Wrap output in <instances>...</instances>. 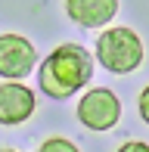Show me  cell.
I'll use <instances>...</instances> for the list:
<instances>
[{
	"label": "cell",
	"mask_w": 149,
	"mask_h": 152,
	"mask_svg": "<svg viewBox=\"0 0 149 152\" xmlns=\"http://www.w3.org/2000/svg\"><path fill=\"white\" fill-rule=\"evenodd\" d=\"M93 75V59L87 56L84 47L78 44H62L44 59L40 65V90L53 99L78 93Z\"/></svg>",
	"instance_id": "cell-1"
},
{
	"label": "cell",
	"mask_w": 149,
	"mask_h": 152,
	"mask_svg": "<svg viewBox=\"0 0 149 152\" xmlns=\"http://www.w3.org/2000/svg\"><path fill=\"white\" fill-rule=\"evenodd\" d=\"M37 152H81V149L74 146L72 140H65V137H50V140L40 143Z\"/></svg>",
	"instance_id": "cell-7"
},
{
	"label": "cell",
	"mask_w": 149,
	"mask_h": 152,
	"mask_svg": "<svg viewBox=\"0 0 149 152\" xmlns=\"http://www.w3.org/2000/svg\"><path fill=\"white\" fill-rule=\"evenodd\" d=\"M140 115H143V121L149 124V84L143 87V93H140Z\"/></svg>",
	"instance_id": "cell-8"
},
{
	"label": "cell",
	"mask_w": 149,
	"mask_h": 152,
	"mask_svg": "<svg viewBox=\"0 0 149 152\" xmlns=\"http://www.w3.org/2000/svg\"><path fill=\"white\" fill-rule=\"evenodd\" d=\"M37 53L31 47L28 37L22 34H0V78H28V72L34 68Z\"/></svg>",
	"instance_id": "cell-4"
},
{
	"label": "cell",
	"mask_w": 149,
	"mask_h": 152,
	"mask_svg": "<svg viewBox=\"0 0 149 152\" xmlns=\"http://www.w3.org/2000/svg\"><path fill=\"white\" fill-rule=\"evenodd\" d=\"M0 152H16V149H0Z\"/></svg>",
	"instance_id": "cell-10"
},
{
	"label": "cell",
	"mask_w": 149,
	"mask_h": 152,
	"mask_svg": "<svg viewBox=\"0 0 149 152\" xmlns=\"http://www.w3.org/2000/svg\"><path fill=\"white\" fill-rule=\"evenodd\" d=\"M121 118V102L118 96L106 87H93L81 96L78 102V121L84 124L87 130H109L115 127Z\"/></svg>",
	"instance_id": "cell-3"
},
{
	"label": "cell",
	"mask_w": 149,
	"mask_h": 152,
	"mask_svg": "<svg viewBox=\"0 0 149 152\" xmlns=\"http://www.w3.org/2000/svg\"><path fill=\"white\" fill-rule=\"evenodd\" d=\"M65 12L84 28H103L118 12V0H65Z\"/></svg>",
	"instance_id": "cell-6"
},
{
	"label": "cell",
	"mask_w": 149,
	"mask_h": 152,
	"mask_svg": "<svg viewBox=\"0 0 149 152\" xmlns=\"http://www.w3.org/2000/svg\"><path fill=\"white\" fill-rule=\"evenodd\" d=\"M118 152H149V146H146V143H140V140H131V143H124Z\"/></svg>",
	"instance_id": "cell-9"
},
{
	"label": "cell",
	"mask_w": 149,
	"mask_h": 152,
	"mask_svg": "<svg viewBox=\"0 0 149 152\" xmlns=\"http://www.w3.org/2000/svg\"><path fill=\"white\" fill-rule=\"evenodd\" d=\"M96 59L115 75H127L143 62V40L131 28H109L96 40Z\"/></svg>",
	"instance_id": "cell-2"
},
{
	"label": "cell",
	"mask_w": 149,
	"mask_h": 152,
	"mask_svg": "<svg viewBox=\"0 0 149 152\" xmlns=\"http://www.w3.org/2000/svg\"><path fill=\"white\" fill-rule=\"evenodd\" d=\"M34 115V93L25 84H0V124H22Z\"/></svg>",
	"instance_id": "cell-5"
}]
</instances>
